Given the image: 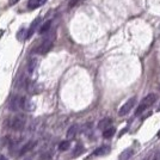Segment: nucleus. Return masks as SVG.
Listing matches in <instances>:
<instances>
[{"label":"nucleus","instance_id":"25","mask_svg":"<svg viewBox=\"0 0 160 160\" xmlns=\"http://www.w3.org/2000/svg\"><path fill=\"white\" fill-rule=\"evenodd\" d=\"M143 160H149V158H148V157H147V158H145V159Z\"/></svg>","mask_w":160,"mask_h":160},{"label":"nucleus","instance_id":"9","mask_svg":"<svg viewBox=\"0 0 160 160\" xmlns=\"http://www.w3.org/2000/svg\"><path fill=\"white\" fill-rule=\"evenodd\" d=\"M47 2V0H29L28 2V7L30 10H35L37 7H41L42 5H44Z\"/></svg>","mask_w":160,"mask_h":160},{"label":"nucleus","instance_id":"12","mask_svg":"<svg viewBox=\"0 0 160 160\" xmlns=\"http://www.w3.org/2000/svg\"><path fill=\"white\" fill-rule=\"evenodd\" d=\"M77 133H78V126H72L67 130V139L68 140H73L74 138H75V135H77Z\"/></svg>","mask_w":160,"mask_h":160},{"label":"nucleus","instance_id":"4","mask_svg":"<svg viewBox=\"0 0 160 160\" xmlns=\"http://www.w3.org/2000/svg\"><path fill=\"white\" fill-rule=\"evenodd\" d=\"M135 103H136V98H135V97H132L130 99H128L127 102H126V104H124V105H122L121 109L118 110V115H120V116H124V115H127V113L134 108Z\"/></svg>","mask_w":160,"mask_h":160},{"label":"nucleus","instance_id":"17","mask_svg":"<svg viewBox=\"0 0 160 160\" xmlns=\"http://www.w3.org/2000/svg\"><path fill=\"white\" fill-rule=\"evenodd\" d=\"M69 146H71V142H69V140L61 141L60 145H59V149L63 152V151H67V149L69 148Z\"/></svg>","mask_w":160,"mask_h":160},{"label":"nucleus","instance_id":"13","mask_svg":"<svg viewBox=\"0 0 160 160\" xmlns=\"http://www.w3.org/2000/svg\"><path fill=\"white\" fill-rule=\"evenodd\" d=\"M134 151L132 148H127V149H124L120 155V160H128L129 158H132V155H133Z\"/></svg>","mask_w":160,"mask_h":160},{"label":"nucleus","instance_id":"22","mask_svg":"<svg viewBox=\"0 0 160 160\" xmlns=\"http://www.w3.org/2000/svg\"><path fill=\"white\" fill-rule=\"evenodd\" d=\"M17 1H18V0H10V5H14Z\"/></svg>","mask_w":160,"mask_h":160},{"label":"nucleus","instance_id":"8","mask_svg":"<svg viewBox=\"0 0 160 160\" xmlns=\"http://www.w3.org/2000/svg\"><path fill=\"white\" fill-rule=\"evenodd\" d=\"M108 153H110V147L104 145V146L98 147L93 152V155L94 157H102V155H105V154H108Z\"/></svg>","mask_w":160,"mask_h":160},{"label":"nucleus","instance_id":"21","mask_svg":"<svg viewBox=\"0 0 160 160\" xmlns=\"http://www.w3.org/2000/svg\"><path fill=\"white\" fill-rule=\"evenodd\" d=\"M153 160H160V153H159V152H158V153H155Z\"/></svg>","mask_w":160,"mask_h":160},{"label":"nucleus","instance_id":"2","mask_svg":"<svg viewBox=\"0 0 160 160\" xmlns=\"http://www.w3.org/2000/svg\"><path fill=\"white\" fill-rule=\"evenodd\" d=\"M54 38H55V33H53L52 36H48L46 37L43 42L41 43L38 48H37V53L41 54V55H44V54H47L52 48H53V44H54Z\"/></svg>","mask_w":160,"mask_h":160},{"label":"nucleus","instance_id":"15","mask_svg":"<svg viewBox=\"0 0 160 160\" xmlns=\"http://www.w3.org/2000/svg\"><path fill=\"white\" fill-rule=\"evenodd\" d=\"M115 132H116V130H115V128L110 126V127L107 128L105 130H103V136H104L105 139H109V138H112L113 134H115Z\"/></svg>","mask_w":160,"mask_h":160},{"label":"nucleus","instance_id":"18","mask_svg":"<svg viewBox=\"0 0 160 160\" xmlns=\"http://www.w3.org/2000/svg\"><path fill=\"white\" fill-rule=\"evenodd\" d=\"M82 152H84V147H82V145H81V143H79V145H77L75 149H74L73 157H78V155H80Z\"/></svg>","mask_w":160,"mask_h":160},{"label":"nucleus","instance_id":"5","mask_svg":"<svg viewBox=\"0 0 160 160\" xmlns=\"http://www.w3.org/2000/svg\"><path fill=\"white\" fill-rule=\"evenodd\" d=\"M22 102H23V97L22 96H13L12 99L8 103V110L11 111H18L22 109Z\"/></svg>","mask_w":160,"mask_h":160},{"label":"nucleus","instance_id":"10","mask_svg":"<svg viewBox=\"0 0 160 160\" xmlns=\"http://www.w3.org/2000/svg\"><path fill=\"white\" fill-rule=\"evenodd\" d=\"M35 145H36V142H35V141H30V142L25 143L24 146L20 148L19 155H24V154H27L28 152H29V151H31L33 147H35Z\"/></svg>","mask_w":160,"mask_h":160},{"label":"nucleus","instance_id":"7","mask_svg":"<svg viewBox=\"0 0 160 160\" xmlns=\"http://www.w3.org/2000/svg\"><path fill=\"white\" fill-rule=\"evenodd\" d=\"M22 109H23V110H27V111H33V110H35V104L31 102V99H28L25 97H23Z\"/></svg>","mask_w":160,"mask_h":160},{"label":"nucleus","instance_id":"19","mask_svg":"<svg viewBox=\"0 0 160 160\" xmlns=\"http://www.w3.org/2000/svg\"><path fill=\"white\" fill-rule=\"evenodd\" d=\"M40 160H52V153L50 152H44L41 154Z\"/></svg>","mask_w":160,"mask_h":160},{"label":"nucleus","instance_id":"1","mask_svg":"<svg viewBox=\"0 0 160 160\" xmlns=\"http://www.w3.org/2000/svg\"><path fill=\"white\" fill-rule=\"evenodd\" d=\"M155 102H157V96H155V94H154V93L147 94L146 97L141 100V103L139 104V107H138L136 111H135V115L138 116V115L142 113L145 110H146V109H148V108L152 107Z\"/></svg>","mask_w":160,"mask_h":160},{"label":"nucleus","instance_id":"16","mask_svg":"<svg viewBox=\"0 0 160 160\" xmlns=\"http://www.w3.org/2000/svg\"><path fill=\"white\" fill-rule=\"evenodd\" d=\"M50 27H52V22H50V20H48V22H46V23L40 28V31H38V32H40L41 35L48 32V31L50 30Z\"/></svg>","mask_w":160,"mask_h":160},{"label":"nucleus","instance_id":"26","mask_svg":"<svg viewBox=\"0 0 160 160\" xmlns=\"http://www.w3.org/2000/svg\"><path fill=\"white\" fill-rule=\"evenodd\" d=\"M25 160H31V159H29V158H27V159H25Z\"/></svg>","mask_w":160,"mask_h":160},{"label":"nucleus","instance_id":"23","mask_svg":"<svg viewBox=\"0 0 160 160\" xmlns=\"http://www.w3.org/2000/svg\"><path fill=\"white\" fill-rule=\"evenodd\" d=\"M0 160H7V158L6 157H4L2 154H0Z\"/></svg>","mask_w":160,"mask_h":160},{"label":"nucleus","instance_id":"27","mask_svg":"<svg viewBox=\"0 0 160 160\" xmlns=\"http://www.w3.org/2000/svg\"><path fill=\"white\" fill-rule=\"evenodd\" d=\"M159 111H160V108H159Z\"/></svg>","mask_w":160,"mask_h":160},{"label":"nucleus","instance_id":"6","mask_svg":"<svg viewBox=\"0 0 160 160\" xmlns=\"http://www.w3.org/2000/svg\"><path fill=\"white\" fill-rule=\"evenodd\" d=\"M41 23V17H37V18H35L32 23H31V25L29 28V30H28L27 35H25V38H31V36H32L35 31L37 30V28H38V24Z\"/></svg>","mask_w":160,"mask_h":160},{"label":"nucleus","instance_id":"3","mask_svg":"<svg viewBox=\"0 0 160 160\" xmlns=\"http://www.w3.org/2000/svg\"><path fill=\"white\" fill-rule=\"evenodd\" d=\"M27 124V118L25 116L19 115V116H14L12 120L10 121V128L14 132H20L23 130Z\"/></svg>","mask_w":160,"mask_h":160},{"label":"nucleus","instance_id":"11","mask_svg":"<svg viewBox=\"0 0 160 160\" xmlns=\"http://www.w3.org/2000/svg\"><path fill=\"white\" fill-rule=\"evenodd\" d=\"M111 126V120L110 118H103L102 121H99V123H98V129L100 130H105L107 128H109Z\"/></svg>","mask_w":160,"mask_h":160},{"label":"nucleus","instance_id":"20","mask_svg":"<svg viewBox=\"0 0 160 160\" xmlns=\"http://www.w3.org/2000/svg\"><path fill=\"white\" fill-rule=\"evenodd\" d=\"M79 1H81V0H72V1H69V7H73V6H75Z\"/></svg>","mask_w":160,"mask_h":160},{"label":"nucleus","instance_id":"24","mask_svg":"<svg viewBox=\"0 0 160 160\" xmlns=\"http://www.w3.org/2000/svg\"><path fill=\"white\" fill-rule=\"evenodd\" d=\"M158 138H160V130L158 132Z\"/></svg>","mask_w":160,"mask_h":160},{"label":"nucleus","instance_id":"14","mask_svg":"<svg viewBox=\"0 0 160 160\" xmlns=\"http://www.w3.org/2000/svg\"><path fill=\"white\" fill-rule=\"evenodd\" d=\"M37 67V59H31L28 63V73L32 74Z\"/></svg>","mask_w":160,"mask_h":160}]
</instances>
